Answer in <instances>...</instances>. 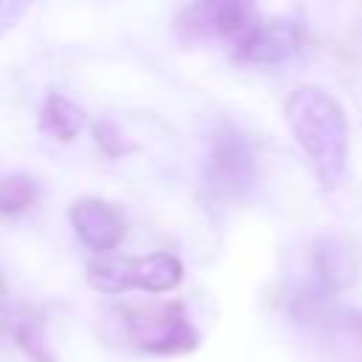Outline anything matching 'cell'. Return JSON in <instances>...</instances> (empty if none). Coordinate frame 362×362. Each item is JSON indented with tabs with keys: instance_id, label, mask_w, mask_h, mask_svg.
Instances as JSON below:
<instances>
[{
	"instance_id": "6da1fadb",
	"label": "cell",
	"mask_w": 362,
	"mask_h": 362,
	"mask_svg": "<svg viewBox=\"0 0 362 362\" xmlns=\"http://www.w3.org/2000/svg\"><path fill=\"white\" fill-rule=\"evenodd\" d=\"M286 122L322 189H334L348 167V119L320 85H300L286 99Z\"/></svg>"
},
{
	"instance_id": "277c9868",
	"label": "cell",
	"mask_w": 362,
	"mask_h": 362,
	"mask_svg": "<svg viewBox=\"0 0 362 362\" xmlns=\"http://www.w3.org/2000/svg\"><path fill=\"white\" fill-rule=\"evenodd\" d=\"M206 187L215 198H240L255 181L252 144L238 130H218L206 158Z\"/></svg>"
},
{
	"instance_id": "7c38bea8",
	"label": "cell",
	"mask_w": 362,
	"mask_h": 362,
	"mask_svg": "<svg viewBox=\"0 0 362 362\" xmlns=\"http://www.w3.org/2000/svg\"><path fill=\"white\" fill-rule=\"evenodd\" d=\"M93 136H96L99 147H102L107 156H119V153H124V150H127V141H124V136L119 133V127H116L110 119H102V122H96V124H93Z\"/></svg>"
},
{
	"instance_id": "5bb4252c",
	"label": "cell",
	"mask_w": 362,
	"mask_h": 362,
	"mask_svg": "<svg viewBox=\"0 0 362 362\" xmlns=\"http://www.w3.org/2000/svg\"><path fill=\"white\" fill-rule=\"evenodd\" d=\"M6 305H8V291H6V283H3V277H0V314L6 311Z\"/></svg>"
},
{
	"instance_id": "4fadbf2b",
	"label": "cell",
	"mask_w": 362,
	"mask_h": 362,
	"mask_svg": "<svg viewBox=\"0 0 362 362\" xmlns=\"http://www.w3.org/2000/svg\"><path fill=\"white\" fill-rule=\"evenodd\" d=\"M25 11V3H11V0H3L0 3V34H6L17 20L20 14Z\"/></svg>"
},
{
	"instance_id": "30bf717a",
	"label": "cell",
	"mask_w": 362,
	"mask_h": 362,
	"mask_svg": "<svg viewBox=\"0 0 362 362\" xmlns=\"http://www.w3.org/2000/svg\"><path fill=\"white\" fill-rule=\"evenodd\" d=\"M37 201V181L31 175H3L0 178V215H14Z\"/></svg>"
},
{
	"instance_id": "7a4b0ae2",
	"label": "cell",
	"mask_w": 362,
	"mask_h": 362,
	"mask_svg": "<svg viewBox=\"0 0 362 362\" xmlns=\"http://www.w3.org/2000/svg\"><path fill=\"white\" fill-rule=\"evenodd\" d=\"M184 266L173 252H153L144 257H93L88 263V280L105 294L127 288L170 291L181 283Z\"/></svg>"
},
{
	"instance_id": "5b68a950",
	"label": "cell",
	"mask_w": 362,
	"mask_h": 362,
	"mask_svg": "<svg viewBox=\"0 0 362 362\" xmlns=\"http://www.w3.org/2000/svg\"><path fill=\"white\" fill-rule=\"evenodd\" d=\"M260 17H255V8L246 3H198L187 6L175 17V31L181 40L195 42L206 37H229L232 42L246 34Z\"/></svg>"
},
{
	"instance_id": "8fae6325",
	"label": "cell",
	"mask_w": 362,
	"mask_h": 362,
	"mask_svg": "<svg viewBox=\"0 0 362 362\" xmlns=\"http://www.w3.org/2000/svg\"><path fill=\"white\" fill-rule=\"evenodd\" d=\"M17 342L25 348V354L34 359V362H54L45 339H42V331L34 325V322H23L17 328Z\"/></svg>"
},
{
	"instance_id": "9c48e42d",
	"label": "cell",
	"mask_w": 362,
	"mask_h": 362,
	"mask_svg": "<svg viewBox=\"0 0 362 362\" xmlns=\"http://www.w3.org/2000/svg\"><path fill=\"white\" fill-rule=\"evenodd\" d=\"M40 124L48 136L59 139V141H71L79 127H82V110L79 105H74L68 96L62 93H48L45 96V105H42V116H40Z\"/></svg>"
},
{
	"instance_id": "3957f363",
	"label": "cell",
	"mask_w": 362,
	"mask_h": 362,
	"mask_svg": "<svg viewBox=\"0 0 362 362\" xmlns=\"http://www.w3.org/2000/svg\"><path fill=\"white\" fill-rule=\"evenodd\" d=\"M130 345L150 354H184L198 345V331L187 320L181 303L150 308H116Z\"/></svg>"
},
{
	"instance_id": "52a82bcc",
	"label": "cell",
	"mask_w": 362,
	"mask_h": 362,
	"mask_svg": "<svg viewBox=\"0 0 362 362\" xmlns=\"http://www.w3.org/2000/svg\"><path fill=\"white\" fill-rule=\"evenodd\" d=\"M76 238L96 255H107L124 238V215L102 198H76L68 209Z\"/></svg>"
},
{
	"instance_id": "ba28073f",
	"label": "cell",
	"mask_w": 362,
	"mask_h": 362,
	"mask_svg": "<svg viewBox=\"0 0 362 362\" xmlns=\"http://www.w3.org/2000/svg\"><path fill=\"white\" fill-rule=\"evenodd\" d=\"M311 269L317 277L320 291H334L345 286L354 277L356 269V252L345 238H317L311 243Z\"/></svg>"
},
{
	"instance_id": "8992f818",
	"label": "cell",
	"mask_w": 362,
	"mask_h": 362,
	"mask_svg": "<svg viewBox=\"0 0 362 362\" xmlns=\"http://www.w3.org/2000/svg\"><path fill=\"white\" fill-rule=\"evenodd\" d=\"M303 45V31L294 20L272 17L257 20L246 34L232 42V54L249 65H277L294 57Z\"/></svg>"
}]
</instances>
